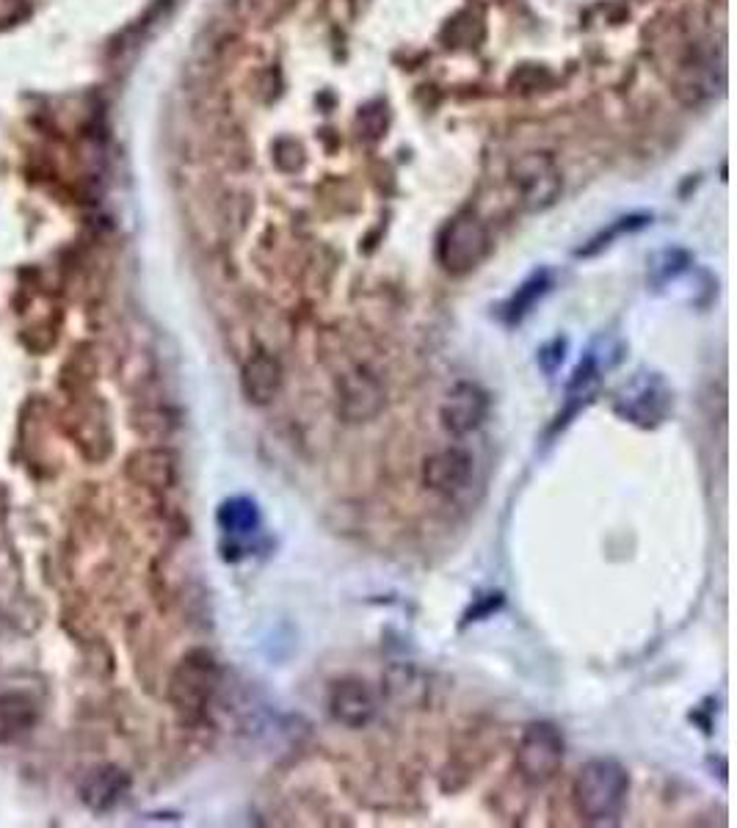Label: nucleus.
Here are the masks:
<instances>
[{"label": "nucleus", "mask_w": 737, "mask_h": 828, "mask_svg": "<svg viewBox=\"0 0 737 828\" xmlns=\"http://www.w3.org/2000/svg\"><path fill=\"white\" fill-rule=\"evenodd\" d=\"M630 795V773L619 759L594 757L577 771L572 782V804L583 823H616Z\"/></svg>", "instance_id": "nucleus-1"}, {"label": "nucleus", "mask_w": 737, "mask_h": 828, "mask_svg": "<svg viewBox=\"0 0 737 828\" xmlns=\"http://www.w3.org/2000/svg\"><path fill=\"white\" fill-rule=\"evenodd\" d=\"M221 688V668L208 649H191L180 657L169 677V704L185 724H199L208 718V710Z\"/></svg>", "instance_id": "nucleus-2"}, {"label": "nucleus", "mask_w": 737, "mask_h": 828, "mask_svg": "<svg viewBox=\"0 0 737 828\" xmlns=\"http://www.w3.org/2000/svg\"><path fill=\"white\" fill-rule=\"evenodd\" d=\"M64 434L72 439L83 459L105 461L114 450V431L108 420V409L94 390L70 392L67 409L61 414Z\"/></svg>", "instance_id": "nucleus-3"}, {"label": "nucleus", "mask_w": 737, "mask_h": 828, "mask_svg": "<svg viewBox=\"0 0 737 828\" xmlns=\"http://www.w3.org/2000/svg\"><path fill=\"white\" fill-rule=\"evenodd\" d=\"M566 743L561 729L550 721H533L522 729V737L517 743V771L522 782L542 787L553 782L561 765H564Z\"/></svg>", "instance_id": "nucleus-4"}, {"label": "nucleus", "mask_w": 737, "mask_h": 828, "mask_svg": "<svg viewBox=\"0 0 737 828\" xmlns=\"http://www.w3.org/2000/svg\"><path fill=\"white\" fill-rule=\"evenodd\" d=\"M613 412L638 428H657L674 412V392L660 373H638L616 392Z\"/></svg>", "instance_id": "nucleus-5"}, {"label": "nucleus", "mask_w": 737, "mask_h": 828, "mask_svg": "<svg viewBox=\"0 0 737 828\" xmlns=\"http://www.w3.org/2000/svg\"><path fill=\"white\" fill-rule=\"evenodd\" d=\"M489 249H492V238L484 221H478L475 216H456L439 232L437 263L450 276H467L489 257Z\"/></svg>", "instance_id": "nucleus-6"}, {"label": "nucleus", "mask_w": 737, "mask_h": 828, "mask_svg": "<svg viewBox=\"0 0 737 828\" xmlns=\"http://www.w3.org/2000/svg\"><path fill=\"white\" fill-rule=\"evenodd\" d=\"M508 174H511V185H514L519 205L530 213L547 210L561 196V185H564L561 169L553 155H547V152L519 155L517 161L511 163Z\"/></svg>", "instance_id": "nucleus-7"}, {"label": "nucleus", "mask_w": 737, "mask_h": 828, "mask_svg": "<svg viewBox=\"0 0 737 828\" xmlns=\"http://www.w3.org/2000/svg\"><path fill=\"white\" fill-rule=\"evenodd\" d=\"M337 390V409L348 423H365L373 420L384 409V387L381 381L362 365L343 370L334 379Z\"/></svg>", "instance_id": "nucleus-8"}, {"label": "nucleus", "mask_w": 737, "mask_h": 828, "mask_svg": "<svg viewBox=\"0 0 737 828\" xmlns=\"http://www.w3.org/2000/svg\"><path fill=\"white\" fill-rule=\"evenodd\" d=\"M473 475L475 459L464 448L437 450L423 464V486L442 497L461 495L473 483Z\"/></svg>", "instance_id": "nucleus-9"}, {"label": "nucleus", "mask_w": 737, "mask_h": 828, "mask_svg": "<svg viewBox=\"0 0 737 828\" xmlns=\"http://www.w3.org/2000/svg\"><path fill=\"white\" fill-rule=\"evenodd\" d=\"M489 414V398L478 384L470 381H461L453 390L448 392V398L439 409V420L442 428L453 434V437H464V434H473L475 428H481V423Z\"/></svg>", "instance_id": "nucleus-10"}, {"label": "nucleus", "mask_w": 737, "mask_h": 828, "mask_svg": "<svg viewBox=\"0 0 737 828\" xmlns=\"http://www.w3.org/2000/svg\"><path fill=\"white\" fill-rule=\"evenodd\" d=\"M329 715L340 726L365 729L376 718V699L362 679H337L329 688Z\"/></svg>", "instance_id": "nucleus-11"}, {"label": "nucleus", "mask_w": 737, "mask_h": 828, "mask_svg": "<svg viewBox=\"0 0 737 828\" xmlns=\"http://www.w3.org/2000/svg\"><path fill=\"white\" fill-rule=\"evenodd\" d=\"M125 478L147 492H169L177 483V456L166 448H139L125 459Z\"/></svg>", "instance_id": "nucleus-12"}, {"label": "nucleus", "mask_w": 737, "mask_h": 828, "mask_svg": "<svg viewBox=\"0 0 737 828\" xmlns=\"http://www.w3.org/2000/svg\"><path fill=\"white\" fill-rule=\"evenodd\" d=\"M130 790V776L119 765H97L83 773L78 782V795L92 812L103 815L114 806L122 804V798Z\"/></svg>", "instance_id": "nucleus-13"}, {"label": "nucleus", "mask_w": 737, "mask_h": 828, "mask_svg": "<svg viewBox=\"0 0 737 828\" xmlns=\"http://www.w3.org/2000/svg\"><path fill=\"white\" fill-rule=\"evenodd\" d=\"M285 384V370L279 365V359L268 351H257L243 362L241 370V390L243 398L254 406H268L279 398Z\"/></svg>", "instance_id": "nucleus-14"}, {"label": "nucleus", "mask_w": 737, "mask_h": 828, "mask_svg": "<svg viewBox=\"0 0 737 828\" xmlns=\"http://www.w3.org/2000/svg\"><path fill=\"white\" fill-rule=\"evenodd\" d=\"M39 724V704L23 690L0 693V743H17Z\"/></svg>", "instance_id": "nucleus-15"}, {"label": "nucleus", "mask_w": 737, "mask_h": 828, "mask_svg": "<svg viewBox=\"0 0 737 828\" xmlns=\"http://www.w3.org/2000/svg\"><path fill=\"white\" fill-rule=\"evenodd\" d=\"M216 525L224 536L230 539H252L254 533L263 525V514L257 500L249 495L227 497L216 511Z\"/></svg>", "instance_id": "nucleus-16"}, {"label": "nucleus", "mask_w": 737, "mask_h": 828, "mask_svg": "<svg viewBox=\"0 0 737 828\" xmlns=\"http://www.w3.org/2000/svg\"><path fill=\"white\" fill-rule=\"evenodd\" d=\"M547 290H550V274H547V271H536L530 279H525L517 288V293L511 296V301L506 304V323L514 326V323L522 321V318L536 307V301L542 299Z\"/></svg>", "instance_id": "nucleus-17"}, {"label": "nucleus", "mask_w": 737, "mask_h": 828, "mask_svg": "<svg viewBox=\"0 0 737 828\" xmlns=\"http://www.w3.org/2000/svg\"><path fill=\"white\" fill-rule=\"evenodd\" d=\"M566 359V340L564 337H555L550 343L544 345L539 351V368L547 373V376H555V370L564 365Z\"/></svg>", "instance_id": "nucleus-18"}, {"label": "nucleus", "mask_w": 737, "mask_h": 828, "mask_svg": "<svg viewBox=\"0 0 737 828\" xmlns=\"http://www.w3.org/2000/svg\"><path fill=\"white\" fill-rule=\"evenodd\" d=\"M500 605H503V594H500V591H497V594H486V597L478 599V605H475V608H470L467 621L486 619V616H492L495 610H500Z\"/></svg>", "instance_id": "nucleus-19"}]
</instances>
